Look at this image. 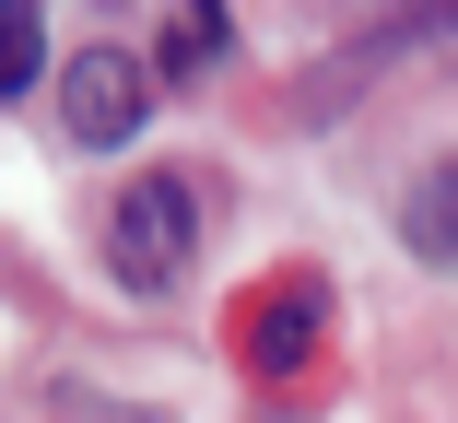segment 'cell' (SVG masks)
<instances>
[{"instance_id":"6da1fadb","label":"cell","mask_w":458,"mask_h":423,"mask_svg":"<svg viewBox=\"0 0 458 423\" xmlns=\"http://www.w3.org/2000/svg\"><path fill=\"white\" fill-rule=\"evenodd\" d=\"M200 224H212V200H200V177H130L118 200H106V271L130 283V294H176L189 283V259H200Z\"/></svg>"},{"instance_id":"7a4b0ae2","label":"cell","mask_w":458,"mask_h":423,"mask_svg":"<svg viewBox=\"0 0 458 423\" xmlns=\"http://www.w3.org/2000/svg\"><path fill=\"white\" fill-rule=\"evenodd\" d=\"M141 95H153V82H141L130 47H82V59L59 71V118H71V141H95V153L141 130Z\"/></svg>"},{"instance_id":"3957f363","label":"cell","mask_w":458,"mask_h":423,"mask_svg":"<svg viewBox=\"0 0 458 423\" xmlns=\"http://www.w3.org/2000/svg\"><path fill=\"white\" fill-rule=\"evenodd\" d=\"M400 235H411V259L458 271V153H435L423 177L400 189Z\"/></svg>"},{"instance_id":"277c9868","label":"cell","mask_w":458,"mask_h":423,"mask_svg":"<svg viewBox=\"0 0 458 423\" xmlns=\"http://www.w3.org/2000/svg\"><path fill=\"white\" fill-rule=\"evenodd\" d=\"M306 342H318V283H283V306L247 329V353H259V365H294Z\"/></svg>"},{"instance_id":"5b68a950","label":"cell","mask_w":458,"mask_h":423,"mask_svg":"<svg viewBox=\"0 0 458 423\" xmlns=\"http://www.w3.org/2000/svg\"><path fill=\"white\" fill-rule=\"evenodd\" d=\"M36 71H47V24L0 13V95H36Z\"/></svg>"},{"instance_id":"8992f818","label":"cell","mask_w":458,"mask_h":423,"mask_svg":"<svg viewBox=\"0 0 458 423\" xmlns=\"http://www.w3.org/2000/svg\"><path fill=\"white\" fill-rule=\"evenodd\" d=\"M200 59H224V13H189L165 36V71H200Z\"/></svg>"}]
</instances>
